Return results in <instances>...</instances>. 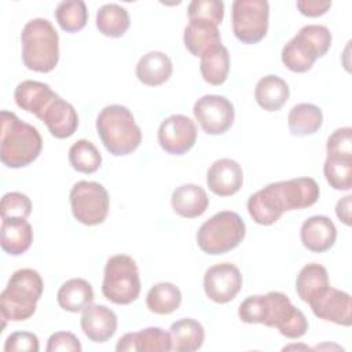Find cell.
<instances>
[{
  "instance_id": "1",
  "label": "cell",
  "mask_w": 352,
  "mask_h": 352,
  "mask_svg": "<svg viewBox=\"0 0 352 352\" xmlns=\"http://www.w3.org/2000/svg\"><path fill=\"white\" fill-rule=\"evenodd\" d=\"M238 316L242 322L249 324L261 323L267 327H275L282 336L293 340L302 337L308 330L305 315L280 292H268L264 296H249L241 302Z\"/></svg>"
},
{
  "instance_id": "2",
  "label": "cell",
  "mask_w": 352,
  "mask_h": 352,
  "mask_svg": "<svg viewBox=\"0 0 352 352\" xmlns=\"http://www.w3.org/2000/svg\"><path fill=\"white\" fill-rule=\"evenodd\" d=\"M0 160L8 168H23L40 154L43 139L36 126L22 121L12 111L0 114Z\"/></svg>"
},
{
  "instance_id": "3",
  "label": "cell",
  "mask_w": 352,
  "mask_h": 352,
  "mask_svg": "<svg viewBox=\"0 0 352 352\" xmlns=\"http://www.w3.org/2000/svg\"><path fill=\"white\" fill-rule=\"evenodd\" d=\"M44 283L40 274L32 268L16 270L0 294V314L3 329L7 320L21 322L32 318L37 301L43 294Z\"/></svg>"
},
{
  "instance_id": "4",
  "label": "cell",
  "mask_w": 352,
  "mask_h": 352,
  "mask_svg": "<svg viewBox=\"0 0 352 352\" xmlns=\"http://www.w3.org/2000/svg\"><path fill=\"white\" fill-rule=\"evenodd\" d=\"M96 131L106 150L116 157L131 154L142 143V131L133 114L121 104H109L100 110Z\"/></svg>"
},
{
  "instance_id": "5",
  "label": "cell",
  "mask_w": 352,
  "mask_h": 352,
  "mask_svg": "<svg viewBox=\"0 0 352 352\" xmlns=\"http://www.w3.org/2000/svg\"><path fill=\"white\" fill-rule=\"evenodd\" d=\"M22 62L37 73H50L59 62V36L54 25L44 18L26 22L21 33Z\"/></svg>"
},
{
  "instance_id": "6",
  "label": "cell",
  "mask_w": 352,
  "mask_h": 352,
  "mask_svg": "<svg viewBox=\"0 0 352 352\" xmlns=\"http://www.w3.org/2000/svg\"><path fill=\"white\" fill-rule=\"evenodd\" d=\"M331 41V33L326 26L305 25L282 48V63L290 72L305 73L329 51Z\"/></svg>"
},
{
  "instance_id": "7",
  "label": "cell",
  "mask_w": 352,
  "mask_h": 352,
  "mask_svg": "<svg viewBox=\"0 0 352 352\" xmlns=\"http://www.w3.org/2000/svg\"><path fill=\"white\" fill-rule=\"evenodd\" d=\"M245 234L246 226L241 216L231 210H221L199 227L197 243L206 254H224L235 249Z\"/></svg>"
},
{
  "instance_id": "8",
  "label": "cell",
  "mask_w": 352,
  "mask_h": 352,
  "mask_svg": "<svg viewBox=\"0 0 352 352\" xmlns=\"http://www.w3.org/2000/svg\"><path fill=\"white\" fill-rule=\"evenodd\" d=\"M140 276L136 261L128 254L111 256L103 272L102 293L117 305L133 302L140 294Z\"/></svg>"
},
{
  "instance_id": "9",
  "label": "cell",
  "mask_w": 352,
  "mask_h": 352,
  "mask_svg": "<svg viewBox=\"0 0 352 352\" xmlns=\"http://www.w3.org/2000/svg\"><path fill=\"white\" fill-rule=\"evenodd\" d=\"M70 206L74 219L84 226L102 224L109 213L107 190L98 182L80 180L70 190Z\"/></svg>"
},
{
  "instance_id": "10",
  "label": "cell",
  "mask_w": 352,
  "mask_h": 352,
  "mask_svg": "<svg viewBox=\"0 0 352 352\" xmlns=\"http://www.w3.org/2000/svg\"><path fill=\"white\" fill-rule=\"evenodd\" d=\"M268 16L267 0H235L231 11L234 36L243 44L261 41L268 30Z\"/></svg>"
},
{
  "instance_id": "11",
  "label": "cell",
  "mask_w": 352,
  "mask_h": 352,
  "mask_svg": "<svg viewBox=\"0 0 352 352\" xmlns=\"http://www.w3.org/2000/svg\"><path fill=\"white\" fill-rule=\"evenodd\" d=\"M265 190L276 209L283 214L287 210H300L312 206L319 198V186L312 177H294L270 183Z\"/></svg>"
},
{
  "instance_id": "12",
  "label": "cell",
  "mask_w": 352,
  "mask_h": 352,
  "mask_svg": "<svg viewBox=\"0 0 352 352\" xmlns=\"http://www.w3.org/2000/svg\"><path fill=\"white\" fill-rule=\"evenodd\" d=\"M194 117L208 135L226 133L235 118L232 103L221 95H204L194 103Z\"/></svg>"
},
{
  "instance_id": "13",
  "label": "cell",
  "mask_w": 352,
  "mask_h": 352,
  "mask_svg": "<svg viewBox=\"0 0 352 352\" xmlns=\"http://www.w3.org/2000/svg\"><path fill=\"white\" fill-rule=\"evenodd\" d=\"M315 316L341 326L352 323L351 296L330 285L315 292L307 301Z\"/></svg>"
},
{
  "instance_id": "14",
  "label": "cell",
  "mask_w": 352,
  "mask_h": 352,
  "mask_svg": "<svg viewBox=\"0 0 352 352\" xmlns=\"http://www.w3.org/2000/svg\"><path fill=\"white\" fill-rule=\"evenodd\" d=\"M197 142L195 122L183 114L166 117L158 128V143L170 155H183L192 148Z\"/></svg>"
},
{
  "instance_id": "15",
  "label": "cell",
  "mask_w": 352,
  "mask_h": 352,
  "mask_svg": "<svg viewBox=\"0 0 352 352\" xmlns=\"http://www.w3.org/2000/svg\"><path fill=\"white\" fill-rule=\"evenodd\" d=\"M242 287V274L231 263H219L209 267L204 275V290L209 300L217 304L230 302Z\"/></svg>"
},
{
  "instance_id": "16",
  "label": "cell",
  "mask_w": 352,
  "mask_h": 352,
  "mask_svg": "<svg viewBox=\"0 0 352 352\" xmlns=\"http://www.w3.org/2000/svg\"><path fill=\"white\" fill-rule=\"evenodd\" d=\"M206 184L209 190L219 197L234 195L243 184L242 166L235 160L220 158L208 169Z\"/></svg>"
},
{
  "instance_id": "17",
  "label": "cell",
  "mask_w": 352,
  "mask_h": 352,
  "mask_svg": "<svg viewBox=\"0 0 352 352\" xmlns=\"http://www.w3.org/2000/svg\"><path fill=\"white\" fill-rule=\"evenodd\" d=\"M81 330L94 342H106L117 331V315L100 304H89L82 309Z\"/></svg>"
},
{
  "instance_id": "18",
  "label": "cell",
  "mask_w": 352,
  "mask_h": 352,
  "mask_svg": "<svg viewBox=\"0 0 352 352\" xmlns=\"http://www.w3.org/2000/svg\"><path fill=\"white\" fill-rule=\"evenodd\" d=\"M58 96L59 95H56L48 84L36 80H25L19 82L14 91L16 106L30 114H34L38 120L50 103Z\"/></svg>"
},
{
  "instance_id": "19",
  "label": "cell",
  "mask_w": 352,
  "mask_h": 352,
  "mask_svg": "<svg viewBox=\"0 0 352 352\" xmlns=\"http://www.w3.org/2000/svg\"><path fill=\"white\" fill-rule=\"evenodd\" d=\"M300 238L304 248L309 252L323 253L333 248L337 238V228L327 216H311L302 223Z\"/></svg>"
},
{
  "instance_id": "20",
  "label": "cell",
  "mask_w": 352,
  "mask_h": 352,
  "mask_svg": "<svg viewBox=\"0 0 352 352\" xmlns=\"http://www.w3.org/2000/svg\"><path fill=\"white\" fill-rule=\"evenodd\" d=\"M40 120L45 124L48 132L56 139L70 138L78 128L77 111L60 96L55 98L50 103Z\"/></svg>"
},
{
  "instance_id": "21",
  "label": "cell",
  "mask_w": 352,
  "mask_h": 352,
  "mask_svg": "<svg viewBox=\"0 0 352 352\" xmlns=\"http://www.w3.org/2000/svg\"><path fill=\"white\" fill-rule=\"evenodd\" d=\"M116 349L124 351H150V352H168L172 351L170 334L161 327H146L136 333L124 334Z\"/></svg>"
},
{
  "instance_id": "22",
  "label": "cell",
  "mask_w": 352,
  "mask_h": 352,
  "mask_svg": "<svg viewBox=\"0 0 352 352\" xmlns=\"http://www.w3.org/2000/svg\"><path fill=\"white\" fill-rule=\"evenodd\" d=\"M183 41L191 55L201 58L206 51L221 44L219 26L206 19H190L184 28Z\"/></svg>"
},
{
  "instance_id": "23",
  "label": "cell",
  "mask_w": 352,
  "mask_h": 352,
  "mask_svg": "<svg viewBox=\"0 0 352 352\" xmlns=\"http://www.w3.org/2000/svg\"><path fill=\"white\" fill-rule=\"evenodd\" d=\"M170 204L175 213H177L180 217L195 219L206 212L209 206V198L201 186L188 183L173 190Z\"/></svg>"
},
{
  "instance_id": "24",
  "label": "cell",
  "mask_w": 352,
  "mask_h": 352,
  "mask_svg": "<svg viewBox=\"0 0 352 352\" xmlns=\"http://www.w3.org/2000/svg\"><path fill=\"white\" fill-rule=\"evenodd\" d=\"M1 249L10 256L23 254L33 242V228L26 219H1Z\"/></svg>"
},
{
  "instance_id": "25",
  "label": "cell",
  "mask_w": 352,
  "mask_h": 352,
  "mask_svg": "<svg viewBox=\"0 0 352 352\" xmlns=\"http://www.w3.org/2000/svg\"><path fill=\"white\" fill-rule=\"evenodd\" d=\"M173 72L170 58L161 51L144 54L136 65L138 80L148 87H157L166 82Z\"/></svg>"
},
{
  "instance_id": "26",
  "label": "cell",
  "mask_w": 352,
  "mask_h": 352,
  "mask_svg": "<svg viewBox=\"0 0 352 352\" xmlns=\"http://www.w3.org/2000/svg\"><path fill=\"white\" fill-rule=\"evenodd\" d=\"M290 96L287 82L275 74L261 77L254 88V99L265 111H278Z\"/></svg>"
},
{
  "instance_id": "27",
  "label": "cell",
  "mask_w": 352,
  "mask_h": 352,
  "mask_svg": "<svg viewBox=\"0 0 352 352\" xmlns=\"http://www.w3.org/2000/svg\"><path fill=\"white\" fill-rule=\"evenodd\" d=\"M169 334L172 351L176 352H194L202 346L205 340L204 326L192 318H183L173 322L169 327Z\"/></svg>"
},
{
  "instance_id": "28",
  "label": "cell",
  "mask_w": 352,
  "mask_h": 352,
  "mask_svg": "<svg viewBox=\"0 0 352 352\" xmlns=\"http://www.w3.org/2000/svg\"><path fill=\"white\" fill-rule=\"evenodd\" d=\"M94 298L95 296L91 283L81 278L66 280L56 293V301L59 307L73 314H77L87 305L92 304Z\"/></svg>"
},
{
  "instance_id": "29",
  "label": "cell",
  "mask_w": 352,
  "mask_h": 352,
  "mask_svg": "<svg viewBox=\"0 0 352 352\" xmlns=\"http://www.w3.org/2000/svg\"><path fill=\"white\" fill-rule=\"evenodd\" d=\"M323 122L322 110L312 103L293 106L287 116L289 131L294 136H307L318 132Z\"/></svg>"
},
{
  "instance_id": "30",
  "label": "cell",
  "mask_w": 352,
  "mask_h": 352,
  "mask_svg": "<svg viewBox=\"0 0 352 352\" xmlns=\"http://www.w3.org/2000/svg\"><path fill=\"white\" fill-rule=\"evenodd\" d=\"M199 70L202 78L210 85H221L230 72V54L228 50L220 44L209 51H206L201 56Z\"/></svg>"
},
{
  "instance_id": "31",
  "label": "cell",
  "mask_w": 352,
  "mask_h": 352,
  "mask_svg": "<svg viewBox=\"0 0 352 352\" xmlns=\"http://www.w3.org/2000/svg\"><path fill=\"white\" fill-rule=\"evenodd\" d=\"M182 304V292L170 282H160L150 287L146 296V305L150 312L169 315Z\"/></svg>"
},
{
  "instance_id": "32",
  "label": "cell",
  "mask_w": 352,
  "mask_h": 352,
  "mask_svg": "<svg viewBox=\"0 0 352 352\" xmlns=\"http://www.w3.org/2000/svg\"><path fill=\"white\" fill-rule=\"evenodd\" d=\"M128 11L116 3L103 4L96 12V28L107 37H121L129 28Z\"/></svg>"
},
{
  "instance_id": "33",
  "label": "cell",
  "mask_w": 352,
  "mask_h": 352,
  "mask_svg": "<svg viewBox=\"0 0 352 352\" xmlns=\"http://www.w3.org/2000/svg\"><path fill=\"white\" fill-rule=\"evenodd\" d=\"M55 19L66 33L80 32L88 21L87 6L82 0L60 1L55 8Z\"/></svg>"
},
{
  "instance_id": "34",
  "label": "cell",
  "mask_w": 352,
  "mask_h": 352,
  "mask_svg": "<svg viewBox=\"0 0 352 352\" xmlns=\"http://www.w3.org/2000/svg\"><path fill=\"white\" fill-rule=\"evenodd\" d=\"M69 162L77 172L94 173L102 165V155L92 142L80 139L69 148Z\"/></svg>"
},
{
  "instance_id": "35",
  "label": "cell",
  "mask_w": 352,
  "mask_h": 352,
  "mask_svg": "<svg viewBox=\"0 0 352 352\" xmlns=\"http://www.w3.org/2000/svg\"><path fill=\"white\" fill-rule=\"evenodd\" d=\"M329 275L327 270L318 264V263H309L304 265L296 279V292L298 297L307 302L308 298L318 290L329 286Z\"/></svg>"
},
{
  "instance_id": "36",
  "label": "cell",
  "mask_w": 352,
  "mask_h": 352,
  "mask_svg": "<svg viewBox=\"0 0 352 352\" xmlns=\"http://www.w3.org/2000/svg\"><path fill=\"white\" fill-rule=\"evenodd\" d=\"M323 173L334 190L348 191L352 187V158L349 157H338V155H327Z\"/></svg>"
},
{
  "instance_id": "37",
  "label": "cell",
  "mask_w": 352,
  "mask_h": 352,
  "mask_svg": "<svg viewBox=\"0 0 352 352\" xmlns=\"http://www.w3.org/2000/svg\"><path fill=\"white\" fill-rule=\"evenodd\" d=\"M248 212L253 221L260 226H271L282 216V213L275 208L265 188H261L249 197Z\"/></svg>"
},
{
  "instance_id": "38",
  "label": "cell",
  "mask_w": 352,
  "mask_h": 352,
  "mask_svg": "<svg viewBox=\"0 0 352 352\" xmlns=\"http://www.w3.org/2000/svg\"><path fill=\"white\" fill-rule=\"evenodd\" d=\"M188 19H206L220 25L224 18V3L221 0H192L187 7Z\"/></svg>"
},
{
  "instance_id": "39",
  "label": "cell",
  "mask_w": 352,
  "mask_h": 352,
  "mask_svg": "<svg viewBox=\"0 0 352 352\" xmlns=\"http://www.w3.org/2000/svg\"><path fill=\"white\" fill-rule=\"evenodd\" d=\"M0 212L1 219H10V217H19V219H28L32 213V202L26 194L11 191L3 195L1 204H0Z\"/></svg>"
},
{
  "instance_id": "40",
  "label": "cell",
  "mask_w": 352,
  "mask_h": 352,
  "mask_svg": "<svg viewBox=\"0 0 352 352\" xmlns=\"http://www.w3.org/2000/svg\"><path fill=\"white\" fill-rule=\"evenodd\" d=\"M326 151L327 155L352 158V128L342 126L336 129L327 139Z\"/></svg>"
},
{
  "instance_id": "41",
  "label": "cell",
  "mask_w": 352,
  "mask_h": 352,
  "mask_svg": "<svg viewBox=\"0 0 352 352\" xmlns=\"http://www.w3.org/2000/svg\"><path fill=\"white\" fill-rule=\"evenodd\" d=\"M40 348L38 338L36 334L30 331H15L11 333L6 342L4 351L14 352V351H26V352H37Z\"/></svg>"
},
{
  "instance_id": "42",
  "label": "cell",
  "mask_w": 352,
  "mask_h": 352,
  "mask_svg": "<svg viewBox=\"0 0 352 352\" xmlns=\"http://www.w3.org/2000/svg\"><path fill=\"white\" fill-rule=\"evenodd\" d=\"M82 349L80 340L69 331H56L50 336L48 344L45 351L47 352H58V351H66V352H80Z\"/></svg>"
},
{
  "instance_id": "43",
  "label": "cell",
  "mask_w": 352,
  "mask_h": 352,
  "mask_svg": "<svg viewBox=\"0 0 352 352\" xmlns=\"http://www.w3.org/2000/svg\"><path fill=\"white\" fill-rule=\"evenodd\" d=\"M298 11L305 16H320L327 12L331 7V1H319V0H298L296 3Z\"/></svg>"
},
{
  "instance_id": "44",
  "label": "cell",
  "mask_w": 352,
  "mask_h": 352,
  "mask_svg": "<svg viewBox=\"0 0 352 352\" xmlns=\"http://www.w3.org/2000/svg\"><path fill=\"white\" fill-rule=\"evenodd\" d=\"M351 202H352V195H345L341 198L337 205H336V214L346 226H351Z\"/></svg>"
}]
</instances>
